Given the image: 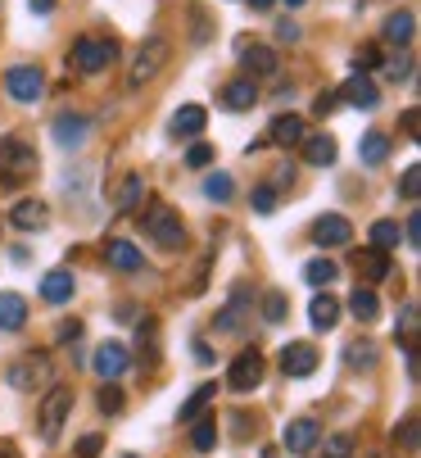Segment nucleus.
<instances>
[{
	"label": "nucleus",
	"mask_w": 421,
	"mask_h": 458,
	"mask_svg": "<svg viewBox=\"0 0 421 458\" xmlns=\"http://www.w3.org/2000/svg\"><path fill=\"white\" fill-rule=\"evenodd\" d=\"M358 159H363L367 168L385 164V159H390V137H385V132H367V137L358 141Z\"/></svg>",
	"instance_id": "nucleus-29"
},
{
	"label": "nucleus",
	"mask_w": 421,
	"mask_h": 458,
	"mask_svg": "<svg viewBox=\"0 0 421 458\" xmlns=\"http://www.w3.org/2000/svg\"><path fill=\"white\" fill-rule=\"evenodd\" d=\"M308 322L317 327V332H331V327L340 322V300H335L331 291H326V295L317 291V295H313V304H308Z\"/></svg>",
	"instance_id": "nucleus-23"
},
{
	"label": "nucleus",
	"mask_w": 421,
	"mask_h": 458,
	"mask_svg": "<svg viewBox=\"0 0 421 458\" xmlns=\"http://www.w3.org/2000/svg\"><path fill=\"white\" fill-rule=\"evenodd\" d=\"M105 264L118 268V273H136L146 259H140V250H136L131 241H109V245H105Z\"/></svg>",
	"instance_id": "nucleus-20"
},
{
	"label": "nucleus",
	"mask_w": 421,
	"mask_h": 458,
	"mask_svg": "<svg viewBox=\"0 0 421 458\" xmlns=\"http://www.w3.org/2000/svg\"><path fill=\"white\" fill-rule=\"evenodd\" d=\"M204 195H208V200H218V205H227L232 195H236V182H232L227 173H208V182H204Z\"/></svg>",
	"instance_id": "nucleus-32"
},
{
	"label": "nucleus",
	"mask_w": 421,
	"mask_h": 458,
	"mask_svg": "<svg viewBox=\"0 0 421 458\" xmlns=\"http://www.w3.org/2000/svg\"><path fill=\"white\" fill-rule=\"evenodd\" d=\"M37 168H41V159L23 137H0V186L14 191L28 177H37Z\"/></svg>",
	"instance_id": "nucleus-1"
},
{
	"label": "nucleus",
	"mask_w": 421,
	"mask_h": 458,
	"mask_svg": "<svg viewBox=\"0 0 421 458\" xmlns=\"http://www.w3.org/2000/svg\"><path fill=\"white\" fill-rule=\"evenodd\" d=\"M399 191H403V200H417V195H421V168H417V164H412V168L403 173Z\"/></svg>",
	"instance_id": "nucleus-40"
},
{
	"label": "nucleus",
	"mask_w": 421,
	"mask_h": 458,
	"mask_svg": "<svg viewBox=\"0 0 421 458\" xmlns=\"http://www.w3.org/2000/svg\"><path fill=\"white\" fill-rule=\"evenodd\" d=\"M10 227H19V232H46L50 227V209L41 200H19L10 209Z\"/></svg>",
	"instance_id": "nucleus-13"
},
{
	"label": "nucleus",
	"mask_w": 421,
	"mask_h": 458,
	"mask_svg": "<svg viewBox=\"0 0 421 458\" xmlns=\"http://www.w3.org/2000/svg\"><path fill=\"white\" fill-rule=\"evenodd\" d=\"M412 28H417V14H412V10H399V14L385 19V32H381V37H385L390 46H408V41H412Z\"/></svg>",
	"instance_id": "nucleus-26"
},
{
	"label": "nucleus",
	"mask_w": 421,
	"mask_h": 458,
	"mask_svg": "<svg viewBox=\"0 0 421 458\" xmlns=\"http://www.w3.org/2000/svg\"><path fill=\"white\" fill-rule=\"evenodd\" d=\"M68 413H73V390H68V386H50V395L41 400V440L46 445L59 440Z\"/></svg>",
	"instance_id": "nucleus-4"
},
{
	"label": "nucleus",
	"mask_w": 421,
	"mask_h": 458,
	"mask_svg": "<svg viewBox=\"0 0 421 458\" xmlns=\"http://www.w3.org/2000/svg\"><path fill=\"white\" fill-rule=\"evenodd\" d=\"M50 137H55L63 150H73V146H82V141L91 137V118H87V114H59V118L50 123Z\"/></svg>",
	"instance_id": "nucleus-9"
},
{
	"label": "nucleus",
	"mask_w": 421,
	"mask_h": 458,
	"mask_svg": "<svg viewBox=\"0 0 421 458\" xmlns=\"http://www.w3.org/2000/svg\"><path fill=\"white\" fill-rule=\"evenodd\" d=\"M249 5H254V10H272V5H276V0H249Z\"/></svg>",
	"instance_id": "nucleus-55"
},
{
	"label": "nucleus",
	"mask_w": 421,
	"mask_h": 458,
	"mask_svg": "<svg viewBox=\"0 0 421 458\" xmlns=\"http://www.w3.org/2000/svg\"><path fill=\"white\" fill-rule=\"evenodd\" d=\"M349 313H354L358 322H376V318H381V300H376V291H372V286H358L354 295H349Z\"/></svg>",
	"instance_id": "nucleus-27"
},
{
	"label": "nucleus",
	"mask_w": 421,
	"mask_h": 458,
	"mask_svg": "<svg viewBox=\"0 0 421 458\" xmlns=\"http://www.w3.org/2000/svg\"><path fill=\"white\" fill-rule=\"evenodd\" d=\"M82 336V322H63L59 327V341H78Z\"/></svg>",
	"instance_id": "nucleus-50"
},
{
	"label": "nucleus",
	"mask_w": 421,
	"mask_h": 458,
	"mask_svg": "<svg viewBox=\"0 0 421 458\" xmlns=\"http://www.w3.org/2000/svg\"><path fill=\"white\" fill-rule=\"evenodd\" d=\"M354 264H358V277H363L367 286H372V282H385V277H390V250H376V245H372V250H363V254L354 259Z\"/></svg>",
	"instance_id": "nucleus-17"
},
{
	"label": "nucleus",
	"mask_w": 421,
	"mask_h": 458,
	"mask_svg": "<svg viewBox=\"0 0 421 458\" xmlns=\"http://www.w3.org/2000/svg\"><path fill=\"white\" fill-rule=\"evenodd\" d=\"M281 372H286V377H313L317 372V350L308 341L286 345V350H281Z\"/></svg>",
	"instance_id": "nucleus-11"
},
{
	"label": "nucleus",
	"mask_w": 421,
	"mask_h": 458,
	"mask_svg": "<svg viewBox=\"0 0 421 458\" xmlns=\"http://www.w3.org/2000/svg\"><path fill=\"white\" fill-rule=\"evenodd\" d=\"M286 5H290V10H299V5H304V0H286Z\"/></svg>",
	"instance_id": "nucleus-56"
},
{
	"label": "nucleus",
	"mask_w": 421,
	"mask_h": 458,
	"mask_svg": "<svg viewBox=\"0 0 421 458\" xmlns=\"http://www.w3.org/2000/svg\"><path fill=\"white\" fill-rule=\"evenodd\" d=\"M263 381V354L258 350H245L236 354V363L227 368V386L236 390V395H249V390Z\"/></svg>",
	"instance_id": "nucleus-7"
},
{
	"label": "nucleus",
	"mask_w": 421,
	"mask_h": 458,
	"mask_svg": "<svg viewBox=\"0 0 421 458\" xmlns=\"http://www.w3.org/2000/svg\"><path fill=\"white\" fill-rule=\"evenodd\" d=\"M5 91H10V100H19V105H32V100H41V91H46V78H41V69H37V64H19V69H10V73H5Z\"/></svg>",
	"instance_id": "nucleus-6"
},
{
	"label": "nucleus",
	"mask_w": 421,
	"mask_h": 458,
	"mask_svg": "<svg viewBox=\"0 0 421 458\" xmlns=\"http://www.w3.org/2000/svg\"><path fill=\"white\" fill-rule=\"evenodd\" d=\"M140 227H146V236H150L159 250H181V245H186V227H181V218H177L168 205H155V209H146Z\"/></svg>",
	"instance_id": "nucleus-2"
},
{
	"label": "nucleus",
	"mask_w": 421,
	"mask_h": 458,
	"mask_svg": "<svg viewBox=\"0 0 421 458\" xmlns=\"http://www.w3.org/2000/svg\"><path fill=\"white\" fill-rule=\"evenodd\" d=\"M195 359H199V363H204V368H208V363H214V350H208V345H204V341H195Z\"/></svg>",
	"instance_id": "nucleus-52"
},
{
	"label": "nucleus",
	"mask_w": 421,
	"mask_h": 458,
	"mask_svg": "<svg viewBox=\"0 0 421 458\" xmlns=\"http://www.w3.org/2000/svg\"><path fill=\"white\" fill-rule=\"evenodd\" d=\"M28 5H32V14H50V10H55V0H28Z\"/></svg>",
	"instance_id": "nucleus-53"
},
{
	"label": "nucleus",
	"mask_w": 421,
	"mask_h": 458,
	"mask_svg": "<svg viewBox=\"0 0 421 458\" xmlns=\"http://www.w3.org/2000/svg\"><path fill=\"white\" fill-rule=\"evenodd\" d=\"M335 109V91H322L317 100H313V114H331Z\"/></svg>",
	"instance_id": "nucleus-48"
},
{
	"label": "nucleus",
	"mask_w": 421,
	"mask_h": 458,
	"mask_svg": "<svg viewBox=\"0 0 421 458\" xmlns=\"http://www.w3.org/2000/svg\"><path fill=\"white\" fill-rule=\"evenodd\" d=\"M122 458H136V454H122Z\"/></svg>",
	"instance_id": "nucleus-57"
},
{
	"label": "nucleus",
	"mask_w": 421,
	"mask_h": 458,
	"mask_svg": "<svg viewBox=\"0 0 421 458\" xmlns=\"http://www.w3.org/2000/svg\"><path fill=\"white\" fill-rule=\"evenodd\" d=\"M403 132L417 141V105H412V109H403Z\"/></svg>",
	"instance_id": "nucleus-51"
},
{
	"label": "nucleus",
	"mask_w": 421,
	"mask_h": 458,
	"mask_svg": "<svg viewBox=\"0 0 421 458\" xmlns=\"http://www.w3.org/2000/svg\"><path fill=\"white\" fill-rule=\"evenodd\" d=\"M240 64H245V69L254 73V78H272L276 73V50L272 46H240Z\"/></svg>",
	"instance_id": "nucleus-18"
},
{
	"label": "nucleus",
	"mask_w": 421,
	"mask_h": 458,
	"mask_svg": "<svg viewBox=\"0 0 421 458\" xmlns=\"http://www.w3.org/2000/svg\"><path fill=\"white\" fill-rule=\"evenodd\" d=\"M394 440H399L403 449H417V418H403L399 431H394Z\"/></svg>",
	"instance_id": "nucleus-43"
},
{
	"label": "nucleus",
	"mask_w": 421,
	"mask_h": 458,
	"mask_svg": "<svg viewBox=\"0 0 421 458\" xmlns=\"http://www.w3.org/2000/svg\"><path fill=\"white\" fill-rule=\"evenodd\" d=\"M78 454H82V458H96V454H100V436H87V440L78 445Z\"/></svg>",
	"instance_id": "nucleus-49"
},
{
	"label": "nucleus",
	"mask_w": 421,
	"mask_h": 458,
	"mask_svg": "<svg viewBox=\"0 0 421 458\" xmlns=\"http://www.w3.org/2000/svg\"><path fill=\"white\" fill-rule=\"evenodd\" d=\"M254 209H258V214H276V191H272V186H258V191H254Z\"/></svg>",
	"instance_id": "nucleus-42"
},
{
	"label": "nucleus",
	"mask_w": 421,
	"mask_h": 458,
	"mask_svg": "<svg viewBox=\"0 0 421 458\" xmlns=\"http://www.w3.org/2000/svg\"><path fill=\"white\" fill-rule=\"evenodd\" d=\"M385 73H390V82H408L412 78V59H394Z\"/></svg>",
	"instance_id": "nucleus-45"
},
{
	"label": "nucleus",
	"mask_w": 421,
	"mask_h": 458,
	"mask_svg": "<svg viewBox=\"0 0 421 458\" xmlns=\"http://www.w3.org/2000/svg\"><path fill=\"white\" fill-rule=\"evenodd\" d=\"M263 313H267V322H286V295L272 291V295L263 300Z\"/></svg>",
	"instance_id": "nucleus-39"
},
{
	"label": "nucleus",
	"mask_w": 421,
	"mask_h": 458,
	"mask_svg": "<svg viewBox=\"0 0 421 458\" xmlns=\"http://www.w3.org/2000/svg\"><path fill=\"white\" fill-rule=\"evenodd\" d=\"M100 413H122V390L114 381L100 386Z\"/></svg>",
	"instance_id": "nucleus-36"
},
{
	"label": "nucleus",
	"mask_w": 421,
	"mask_h": 458,
	"mask_svg": "<svg viewBox=\"0 0 421 458\" xmlns=\"http://www.w3.org/2000/svg\"><path fill=\"white\" fill-rule=\"evenodd\" d=\"M372 69H381V50L376 46H363L354 55V73H372Z\"/></svg>",
	"instance_id": "nucleus-38"
},
{
	"label": "nucleus",
	"mask_w": 421,
	"mask_h": 458,
	"mask_svg": "<svg viewBox=\"0 0 421 458\" xmlns=\"http://www.w3.org/2000/svg\"><path fill=\"white\" fill-rule=\"evenodd\" d=\"M168 55H173V46H168L164 37H150L146 46L136 50V64H131V73H127V87H131V91H140L150 78H159V69L168 64Z\"/></svg>",
	"instance_id": "nucleus-3"
},
{
	"label": "nucleus",
	"mask_w": 421,
	"mask_h": 458,
	"mask_svg": "<svg viewBox=\"0 0 421 458\" xmlns=\"http://www.w3.org/2000/svg\"><path fill=\"white\" fill-rule=\"evenodd\" d=\"M349 454H354L349 436H331V440H326V458H349Z\"/></svg>",
	"instance_id": "nucleus-44"
},
{
	"label": "nucleus",
	"mask_w": 421,
	"mask_h": 458,
	"mask_svg": "<svg viewBox=\"0 0 421 458\" xmlns=\"http://www.w3.org/2000/svg\"><path fill=\"white\" fill-rule=\"evenodd\" d=\"M186 164H190V168H208V164H214V146H204V141L190 146V150H186Z\"/></svg>",
	"instance_id": "nucleus-41"
},
{
	"label": "nucleus",
	"mask_w": 421,
	"mask_h": 458,
	"mask_svg": "<svg viewBox=\"0 0 421 458\" xmlns=\"http://www.w3.org/2000/svg\"><path fill=\"white\" fill-rule=\"evenodd\" d=\"M73 291H78V282H73V273H68V268H55V273L41 277V300L46 304H68V300H73Z\"/></svg>",
	"instance_id": "nucleus-16"
},
{
	"label": "nucleus",
	"mask_w": 421,
	"mask_h": 458,
	"mask_svg": "<svg viewBox=\"0 0 421 458\" xmlns=\"http://www.w3.org/2000/svg\"><path fill=\"white\" fill-rule=\"evenodd\" d=\"M372 245H376V250H394V245H399V223H390V218L372 223Z\"/></svg>",
	"instance_id": "nucleus-35"
},
{
	"label": "nucleus",
	"mask_w": 421,
	"mask_h": 458,
	"mask_svg": "<svg viewBox=\"0 0 421 458\" xmlns=\"http://www.w3.org/2000/svg\"><path fill=\"white\" fill-rule=\"evenodd\" d=\"M204 123H208V114H204L199 105H181V109L173 114V137H199Z\"/></svg>",
	"instance_id": "nucleus-25"
},
{
	"label": "nucleus",
	"mask_w": 421,
	"mask_h": 458,
	"mask_svg": "<svg viewBox=\"0 0 421 458\" xmlns=\"http://www.w3.org/2000/svg\"><path fill=\"white\" fill-rule=\"evenodd\" d=\"M10 390H37V386H46L50 381V359L46 354H28V359H19L14 368H10Z\"/></svg>",
	"instance_id": "nucleus-8"
},
{
	"label": "nucleus",
	"mask_w": 421,
	"mask_h": 458,
	"mask_svg": "<svg viewBox=\"0 0 421 458\" xmlns=\"http://www.w3.org/2000/svg\"><path fill=\"white\" fill-rule=\"evenodd\" d=\"M399 336H403L408 345H417V304H403V313H399Z\"/></svg>",
	"instance_id": "nucleus-37"
},
{
	"label": "nucleus",
	"mask_w": 421,
	"mask_h": 458,
	"mask_svg": "<svg viewBox=\"0 0 421 458\" xmlns=\"http://www.w3.org/2000/svg\"><path fill=\"white\" fill-rule=\"evenodd\" d=\"M114 55H118V46L114 41H100V37H78L73 41V59L78 64V73H100V69H109L114 64Z\"/></svg>",
	"instance_id": "nucleus-5"
},
{
	"label": "nucleus",
	"mask_w": 421,
	"mask_h": 458,
	"mask_svg": "<svg viewBox=\"0 0 421 458\" xmlns=\"http://www.w3.org/2000/svg\"><path fill=\"white\" fill-rule=\"evenodd\" d=\"M267 137H272V146H299V141H304V118H299V114H281V118H272Z\"/></svg>",
	"instance_id": "nucleus-19"
},
{
	"label": "nucleus",
	"mask_w": 421,
	"mask_h": 458,
	"mask_svg": "<svg viewBox=\"0 0 421 458\" xmlns=\"http://www.w3.org/2000/svg\"><path fill=\"white\" fill-rule=\"evenodd\" d=\"M223 105H227L232 114H245V109H254V105H258V87H254V78H236V82L223 91Z\"/></svg>",
	"instance_id": "nucleus-24"
},
{
	"label": "nucleus",
	"mask_w": 421,
	"mask_h": 458,
	"mask_svg": "<svg viewBox=\"0 0 421 458\" xmlns=\"http://www.w3.org/2000/svg\"><path fill=\"white\" fill-rule=\"evenodd\" d=\"M28 322V300L14 291H0V332H19Z\"/></svg>",
	"instance_id": "nucleus-22"
},
{
	"label": "nucleus",
	"mask_w": 421,
	"mask_h": 458,
	"mask_svg": "<svg viewBox=\"0 0 421 458\" xmlns=\"http://www.w3.org/2000/svg\"><path fill=\"white\" fill-rule=\"evenodd\" d=\"M214 400H218V386H195V395L181 404V422H195V418H199L208 404H214Z\"/></svg>",
	"instance_id": "nucleus-31"
},
{
	"label": "nucleus",
	"mask_w": 421,
	"mask_h": 458,
	"mask_svg": "<svg viewBox=\"0 0 421 458\" xmlns=\"http://www.w3.org/2000/svg\"><path fill=\"white\" fill-rule=\"evenodd\" d=\"M335 100L354 105V109H376V105H381V91H376L372 73H354V78H349V82L335 91Z\"/></svg>",
	"instance_id": "nucleus-10"
},
{
	"label": "nucleus",
	"mask_w": 421,
	"mask_h": 458,
	"mask_svg": "<svg viewBox=\"0 0 421 458\" xmlns=\"http://www.w3.org/2000/svg\"><path fill=\"white\" fill-rule=\"evenodd\" d=\"M190 445H195L199 454H208V449L218 445V422H214V418H199L195 431H190Z\"/></svg>",
	"instance_id": "nucleus-33"
},
{
	"label": "nucleus",
	"mask_w": 421,
	"mask_h": 458,
	"mask_svg": "<svg viewBox=\"0 0 421 458\" xmlns=\"http://www.w3.org/2000/svg\"><path fill=\"white\" fill-rule=\"evenodd\" d=\"M403 236H408V245H412V250L421 245V214H417V209L408 214V232H403Z\"/></svg>",
	"instance_id": "nucleus-46"
},
{
	"label": "nucleus",
	"mask_w": 421,
	"mask_h": 458,
	"mask_svg": "<svg viewBox=\"0 0 421 458\" xmlns=\"http://www.w3.org/2000/svg\"><path fill=\"white\" fill-rule=\"evenodd\" d=\"M276 41H290V46H295V41H299V28H295L290 19H286V23H276Z\"/></svg>",
	"instance_id": "nucleus-47"
},
{
	"label": "nucleus",
	"mask_w": 421,
	"mask_h": 458,
	"mask_svg": "<svg viewBox=\"0 0 421 458\" xmlns=\"http://www.w3.org/2000/svg\"><path fill=\"white\" fill-rule=\"evenodd\" d=\"M317 440H322V427H317L313 418H295L286 431H281V445H286L290 454H308Z\"/></svg>",
	"instance_id": "nucleus-12"
},
{
	"label": "nucleus",
	"mask_w": 421,
	"mask_h": 458,
	"mask_svg": "<svg viewBox=\"0 0 421 458\" xmlns=\"http://www.w3.org/2000/svg\"><path fill=\"white\" fill-rule=\"evenodd\" d=\"M299 146H304V159H308L313 168H331V164H335V155H340V150H335V137H326V132H317V137H308V132H304V141H299Z\"/></svg>",
	"instance_id": "nucleus-21"
},
{
	"label": "nucleus",
	"mask_w": 421,
	"mask_h": 458,
	"mask_svg": "<svg viewBox=\"0 0 421 458\" xmlns=\"http://www.w3.org/2000/svg\"><path fill=\"white\" fill-rule=\"evenodd\" d=\"M127 363H131V354H127L122 345H100V350H96V359H91V368H96V377H100V381L122 377V372H127Z\"/></svg>",
	"instance_id": "nucleus-14"
},
{
	"label": "nucleus",
	"mask_w": 421,
	"mask_h": 458,
	"mask_svg": "<svg viewBox=\"0 0 421 458\" xmlns=\"http://www.w3.org/2000/svg\"><path fill=\"white\" fill-rule=\"evenodd\" d=\"M335 277H340L335 259H308V264H304V282H308V286H317V291H322V286H331Z\"/></svg>",
	"instance_id": "nucleus-30"
},
{
	"label": "nucleus",
	"mask_w": 421,
	"mask_h": 458,
	"mask_svg": "<svg viewBox=\"0 0 421 458\" xmlns=\"http://www.w3.org/2000/svg\"><path fill=\"white\" fill-rule=\"evenodd\" d=\"M0 458H19V449H14L10 440H0Z\"/></svg>",
	"instance_id": "nucleus-54"
},
{
	"label": "nucleus",
	"mask_w": 421,
	"mask_h": 458,
	"mask_svg": "<svg viewBox=\"0 0 421 458\" xmlns=\"http://www.w3.org/2000/svg\"><path fill=\"white\" fill-rule=\"evenodd\" d=\"M140 200H146V177H140V173H127L122 186H118V200H114V205H118L122 214H131Z\"/></svg>",
	"instance_id": "nucleus-28"
},
{
	"label": "nucleus",
	"mask_w": 421,
	"mask_h": 458,
	"mask_svg": "<svg viewBox=\"0 0 421 458\" xmlns=\"http://www.w3.org/2000/svg\"><path fill=\"white\" fill-rule=\"evenodd\" d=\"M344 363H349V368H372V363H376V345H372V341H354V345L344 350Z\"/></svg>",
	"instance_id": "nucleus-34"
},
{
	"label": "nucleus",
	"mask_w": 421,
	"mask_h": 458,
	"mask_svg": "<svg viewBox=\"0 0 421 458\" xmlns=\"http://www.w3.org/2000/svg\"><path fill=\"white\" fill-rule=\"evenodd\" d=\"M313 241L317 245H349L354 241V227H349V218H340V214H326V218L313 223Z\"/></svg>",
	"instance_id": "nucleus-15"
}]
</instances>
